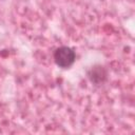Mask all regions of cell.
I'll return each instance as SVG.
<instances>
[{
  "label": "cell",
  "mask_w": 135,
  "mask_h": 135,
  "mask_svg": "<svg viewBox=\"0 0 135 135\" xmlns=\"http://www.w3.org/2000/svg\"><path fill=\"white\" fill-rule=\"evenodd\" d=\"M88 79L94 85H101L108 80V70L101 64H95L91 66L86 72Z\"/></svg>",
  "instance_id": "cell-2"
},
{
  "label": "cell",
  "mask_w": 135,
  "mask_h": 135,
  "mask_svg": "<svg viewBox=\"0 0 135 135\" xmlns=\"http://www.w3.org/2000/svg\"><path fill=\"white\" fill-rule=\"evenodd\" d=\"M53 58L57 66L66 70L74 64L76 60V53L72 47L66 45H61L54 51Z\"/></svg>",
  "instance_id": "cell-1"
}]
</instances>
